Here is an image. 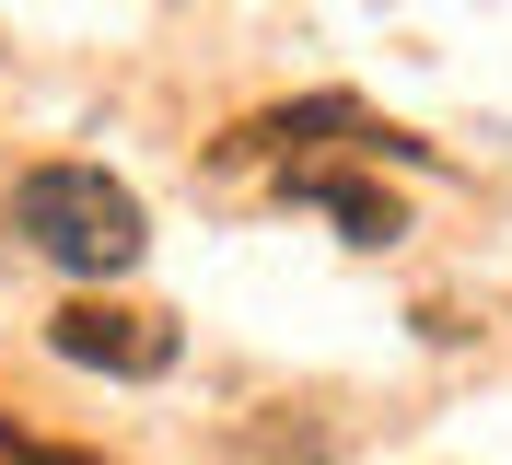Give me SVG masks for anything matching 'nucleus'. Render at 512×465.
<instances>
[{"mask_svg": "<svg viewBox=\"0 0 512 465\" xmlns=\"http://www.w3.org/2000/svg\"><path fill=\"white\" fill-rule=\"evenodd\" d=\"M12 221H24V245H35V256H59L70 279H117L128 256L152 245L140 198H128L105 163H35V175L12 186Z\"/></svg>", "mask_w": 512, "mask_h": 465, "instance_id": "nucleus-1", "label": "nucleus"}, {"mask_svg": "<svg viewBox=\"0 0 512 465\" xmlns=\"http://www.w3.org/2000/svg\"><path fill=\"white\" fill-rule=\"evenodd\" d=\"M47 349L82 372H117V384H152V372H175V326H163L152 303H59L47 314Z\"/></svg>", "mask_w": 512, "mask_h": 465, "instance_id": "nucleus-2", "label": "nucleus"}, {"mask_svg": "<svg viewBox=\"0 0 512 465\" xmlns=\"http://www.w3.org/2000/svg\"><path fill=\"white\" fill-rule=\"evenodd\" d=\"M315 140H384L373 117H361L350 93H303V105H268V117H245L222 140V163H291V175H303V152H315Z\"/></svg>", "mask_w": 512, "mask_h": 465, "instance_id": "nucleus-3", "label": "nucleus"}, {"mask_svg": "<svg viewBox=\"0 0 512 465\" xmlns=\"http://www.w3.org/2000/svg\"><path fill=\"white\" fill-rule=\"evenodd\" d=\"M291 198H315V210L338 221L350 245H396V233H408V210H396L384 186H361V175H326V163H303V175H291Z\"/></svg>", "mask_w": 512, "mask_h": 465, "instance_id": "nucleus-4", "label": "nucleus"}, {"mask_svg": "<svg viewBox=\"0 0 512 465\" xmlns=\"http://www.w3.org/2000/svg\"><path fill=\"white\" fill-rule=\"evenodd\" d=\"M0 465H94V454H47V442H24V431H0Z\"/></svg>", "mask_w": 512, "mask_h": 465, "instance_id": "nucleus-5", "label": "nucleus"}]
</instances>
